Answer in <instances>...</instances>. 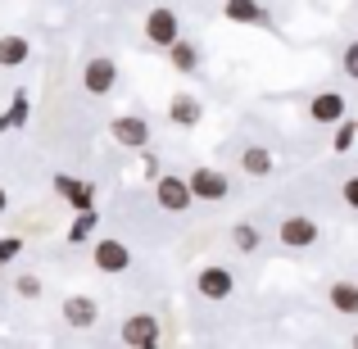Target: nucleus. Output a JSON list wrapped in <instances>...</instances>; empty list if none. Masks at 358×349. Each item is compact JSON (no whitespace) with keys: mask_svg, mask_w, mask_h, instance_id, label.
<instances>
[{"mask_svg":"<svg viewBox=\"0 0 358 349\" xmlns=\"http://www.w3.org/2000/svg\"><path fill=\"white\" fill-rule=\"evenodd\" d=\"M150 118L145 114H118L114 122H109V141H118L122 150H145L150 145Z\"/></svg>","mask_w":358,"mask_h":349,"instance_id":"obj_7","label":"nucleus"},{"mask_svg":"<svg viewBox=\"0 0 358 349\" xmlns=\"http://www.w3.org/2000/svg\"><path fill=\"white\" fill-rule=\"evenodd\" d=\"M14 290H18V295H23V299H41V277H32V272H27V277H18L14 281Z\"/></svg>","mask_w":358,"mask_h":349,"instance_id":"obj_23","label":"nucleus"},{"mask_svg":"<svg viewBox=\"0 0 358 349\" xmlns=\"http://www.w3.org/2000/svg\"><path fill=\"white\" fill-rule=\"evenodd\" d=\"M272 168H277L272 150H263V145H245V150H241V173H245V177L263 182V177H272Z\"/></svg>","mask_w":358,"mask_h":349,"instance_id":"obj_16","label":"nucleus"},{"mask_svg":"<svg viewBox=\"0 0 358 349\" xmlns=\"http://www.w3.org/2000/svg\"><path fill=\"white\" fill-rule=\"evenodd\" d=\"M5 118H9V131H23V127H27V118H32V96H27L23 87H18L14 96H9Z\"/></svg>","mask_w":358,"mask_h":349,"instance_id":"obj_20","label":"nucleus"},{"mask_svg":"<svg viewBox=\"0 0 358 349\" xmlns=\"http://www.w3.org/2000/svg\"><path fill=\"white\" fill-rule=\"evenodd\" d=\"M200 118H204V105L195 96H173L168 100V122H173V127H182V131H191V127H200Z\"/></svg>","mask_w":358,"mask_h":349,"instance_id":"obj_13","label":"nucleus"},{"mask_svg":"<svg viewBox=\"0 0 358 349\" xmlns=\"http://www.w3.org/2000/svg\"><path fill=\"white\" fill-rule=\"evenodd\" d=\"M91 232H96V209H78V222L69 227V241H73V245H82Z\"/></svg>","mask_w":358,"mask_h":349,"instance_id":"obj_22","label":"nucleus"},{"mask_svg":"<svg viewBox=\"0 0 358 349\" xmlns=\"http://www.w3.org/2000/svg\"><path fill=\"white\" fill-rule=\"evenodd\" d=\"M118 336H122V345H131V349H155L164 341V327H159L155 313H131V318H122Z\"/></svg>","mask_w":358,"mask_h":349,"instance_id":"obj_6","label":"nucleus"},{"mask_svg":"<svg viewBox=\"0 0 358 349\" xmlns=\"http://www.w3.org/2000/svg\"><path fill=\"white\" fill-rule=\"evenodd\" d=\"M23 254V236H0V263H14Z\"/></svg>","mask_w":358,"mask_h":349,"instance_id":"obj_25","label":"nucleus"},{"mask_svg":"<svg viewBox=\"0 0 358 349\" xmlns=\"http://www.w3.org/2000/svg\"><path fill=\"white\" fill-rule=\"evenodd\" d=\"M0 281H5V263H0Z\"/></svg>","mask_w":358,"mask_h":349,"instance_id":"obj_30","label":"nucleus"},{"mask_svg":"<svg viewBox=\"0 0 358 349\" xmlns=\"http://www.w3.org/2000/svg\"><path fill=\"white\" fill-rule=\"evenodd\" d=\"M32 59V41L23 32H5L0 36V69H23Z\"/></svg>","mask_w":358,"mask_h":349,"instance_id":"obj_15","label":"nucleus"},{"mask_svg":"<svg viewBox=\"0 0 358 349\" xmlns=\"http://www.w3.org/2000/svg\"><path fill=\"white\" fill-rule=\"evenodd\" d=\"M231 250L245 254V259H250V254H259L263 250V232L254 227V222H236V227H231Z\"/></svg>","mask_w":358,"mask_h":349,"instance_id":"obj_19","label":"nucleus"},{"mask_svg":"<svg viewBox=\"0 0 358 349\" xmlns=\"http://www.w3.org/2000/svg\"><path fill=\"white\" fill-rule=\"evenodd\" d=\"M345 114H350V100H345L341 91H317V96L308 100V118L322 122V127H336Z\"/></svg>","mask_w":358,"mask_h":349,"instance_id":"obj_10","label":"nucleus"},{"mask_svg":"<svg viewBox=\"0 0 358 349\" xmlns=\"http://www.w3.org/2000/svg\"><path fill=\"white\" fill-rule=\"evenodd\" d=\"M222 18L227 23H241V27H263L268 14H263L259 0H222Z\"/></svg>","mask_w":358,"mask_h":349,"instance_id":"obj_14","label":"nucleus"},{"mask_svg":"<svg viewBox=\"0 0 358 349\" xmlns=\"http://www.w3.org/2000/svg\"><path fill=\"white\" fill-rule=\"evenodd\" d=\"M141 173H145V177H150V182H155V177H159V159H155V155H150V145H145V150H141Z\"/></svg>","mask_w":358,"mask_h":349,"instance_id":"obj_27","label":"nucleus"},{"mask_svg":"<svg viewBox=\"0 0 358 349\" xmlns=\"http://www.w3.org/2000/svg\"><path fill=\"white\" fill-rule=\"evenodd\" d=\"M354 141H358V122H350V114H345L341 122H336V141H331V150H336V155H345V150H354Z\"/></svg>","mask_w":358,"mask_h":349,"instance_id":"obj_21","label":"nucleus"},{"mask_svg":"<svg viewBox=\"0 0 358 349\" xmlns=\"http://www.w3.org/2000/svg\"><path fill=\"white\" fill-rule=\"evenodd\" d=\"M155 200H159V209H164V213H186L195 204V195H191V186H186V177L159 173L155 177Z\"/></svg>","mask_w":358,"mask_h":349,"instance_id":"obj_4","label":"nucleus"},{"mask_svg":"<svg viewBox=\"0 0 358 349\" xmlns=\"http://www.w3.org/2000/svg\"><path fill=\"white\" fill-rule=\"evenodd\" d=\"M341 200H345V204H350V209L358 213V173H354V177H345V186H341Z\"/></svg>","mask_w":358,"mask_h":349,"instance_id":"obj_26","label":"nucleus"},{"mask_svg":"<svg viewBox=\"0 0 358 349\" xmlns=\"http://www.w3.org/2000/svg\"><path fill=\"white\" fill-rule=\"evenodd\" d=\"M55 195L69 200V209H91L96 204V182H82V177H69V173H55Z\"/></svg>","mask_w":358,"mask_h":349,"instance_id":"obj_11","label":"nucleus"},{"mask_svg":"<svg viewBox=\"0 0 358 349\" xmlns=\"http://www.w3.org/2000/svg\"><path fill=\"white\" fill-rule=\"evenodd\" d=\"M354 349H358V332H354Z\"/></svg>","mask_w":358,"mask_h":349,"instance_id":"obj_31","label":"nucleus"},{"mask_svg":"<svg viewBox=\"0 0 358 349\" xmlns=\"http://www.w3.org/2000/svg\"><path fill=\"white\" fill-rule=\"evenodd\" d=\"M5 131H9V118H5V114H0V136H5Z\"/></svg>","mask_w":358,"mask_h":349,"instance_id":"obj_29","label":"nucleus"},{"mask_svg":"<svg viewBox=\"0 0 358 349\" xmlns=\"http://www.w3.org/2000/svg\"><path fill=\"white\" fill-rule=\"evenodd\" d=\"M186 186H191L195 204H222L231 195V177L222 168H195V173H186Z\"/></svg>","mask_w":358,"mask_h":349,"instance_id":"obj_1","label":"nucleus"},{"mask_svg":"<svg viewBox=\"0 0 358 349\" xmlns=\"http://www.w3.org/2000/svg\"><path fill=\"white\" fill-rule=\"evenodd\" d=\"M141 32H145V41H150V45L168 50V45L182 36V18H177V9H173V5H155V9L145 14V23H141Z\"/></svg>","mask_w":358,"mask_h":349,"instance_id":"obj_2","label":"nucleus"},{"mask_svg":"<svg viewBox=\"0 0 358 349\" xmlns=\"http://www.w3.org/2000/svg\"><path fill=\"white\" fill-rule=\"evenodd\" d=\"M82 87H87V96L105 100L109 91L118 87V64L109 59V55H96V59H87V69H82Z\"/></svg>","mask_w":358,"mask_h":349,"instance_id":"obj_9","label":"nucleus"},{"mask_svg":"<svg viewBox=\"0 0 358 349\" xmlns=\"http://www.w3.org/2000/svg\"><path fill=\"white\" fill-rule=\"evenodd\" d=\"M195 290H200L204 299H213V304H222V299H231V290H236V272L222 268V263H209V268L195 272Z\"/></svg>","mask_w":358,"mask_h":349,"instance_id":"obj_8","label":"nucleus"},{"mask_svg":"<svg viewBox=\"0 0 358 349\" xmlns=\"http://www.w3.org/2000/svg\"><path fill=\"white\" fill-rule=\"evenodd\" d=\"M5 213H9V191L0 186V218H5Z\"/></svg>","mask_w":358,"mask_h":349,"instance_id":"obj_28","label":"nucleus"},{"mask_svg":"<svg viewBox=\"0 0 358 349\" xmlns=\"http://www.w3.org/2000/svg\"><path fill=\"white\" fill-rule=\"evenodd\" d=\"M168 64H173L177 73H200V45L186 41V36H177V41L168 45Z\"/></svg>","mask_w":358,"mask_h":349,"instance_id":"obj_18","label":"nucleus"},{"mask_svg":"<svg viewBox=\"0 0 358 349\" xmlns=\"http://www.w3.org/2000/svg\"><path fill=\"white\" fill-rule=\"evenodd\" d=\"M341 73H345V78H354V82H358V41H350V45L341 50Z\"/></svg>","mask_w":358,"mask_h":349,"instance_id":"obj_24","label":"nucleus"},{"mask_svg":"<svg viewBox=\"0 0 358 349\" xmlns=\"http://www.w3.org/2000/svg\"><path fill=\"white\" fill-rule=\"evenodd\" d=\"M327 304L345 318H358V281H331L327 286Z\"/></svg>","mask_w":358,"mask_h":349,"instance_id":"obj_17","label":"nucleus"},{"mask_svg":"<svg viewBox=\"0 0 358 349\" xmlns=\"http://www.w3.org/2000/svg\"><path fill=\"white\" fill-rule=\"evenodd\" d=\"M277 236H281V245H286V250H313V245L322 241V227H317L308 213H286V218H281V227H277Z\"/></svg>","mask_w":358,"mask_h":349,"instance_id":"obj_5","label":"nucleus"},{"mask_svg":"<svg viewBox=\"0 0 358 349\" xmlns=\"http://www.w3.org/2000/svg\"><path fill=\"white\" fill-rule=\"evenodd\" d=\"M59 313H64V322H69L73 332H91V327L100 322V304L91 295H69Z\"/></svg>","mask_w":358,"mask_h":349,"instance_id":"obj_12","label":"nucleus"},{"mask_svg":"<svg viewBox=\"0 0 358 349\" xmlns=\"http://www.w3.org/2000/svg\"><path fill=\"white\" fill-rule=\"evenodd\" d=\"M91 263H96V272H105V277H118V272L131 268V245L118 241V236H100L96 250H91Z\"/></svg>","mask_w":358,"mask_h":349,"instance_id":"obj_3","label":"nucleus"}]
</instances>
